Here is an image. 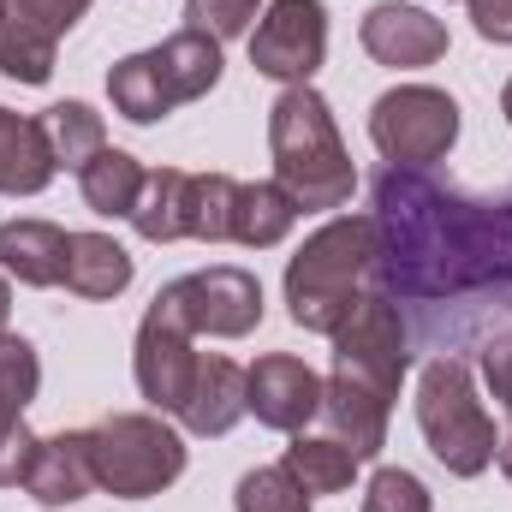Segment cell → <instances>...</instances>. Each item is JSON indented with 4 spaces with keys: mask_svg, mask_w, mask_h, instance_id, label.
Masks as SVG:
<instances>
[{
    "mask_svg": "<svg viewBox=\"0 0 512 512\" xmlns=\"http://www.w3.org/2000/svg\"><path fill=\"white\" fill-rule=\"evenodd\" d=\"M376 227L382 274L405 298L465 292L512 274V197L477 203L417 179L411 167H387L376 179Z\"/></svg>",
    "mask_w": 512,
    "mask_h": 512,
    "instance_id": "cell-1",
    "label": "cell"
},
{
    "mask_svg": "<svg viewBox=\"0 0 512 512\" xmlns=\"http://www.w3.org/2000/svg\"><path fill=\"white\" fill-rule=\"evenodd\" d=\"M376 274H382L376 215H334L286 262V310L304 334H334L346 322V310L370 292Z\"/></svg>",
    "mask_w": 512,
    "mask_h": 512,
    "instance_id": "cell-2",
    "label": "cell"
},
{
    "mask_svg": "<svg viewBox=\"0 0 512 512\" xmlns=\"http://www.w3.org/2000/svg\"><path fill=\"white\" fill-rule=\"evenodd\" d=\"M268 149H274V185L298 203V215H322V209L352 203L358 167L340 143L334 108L310 84L280 90V102L268 108Z\"/></svg>",
    "mask_w": 512,
    "mask_h": 512,
    "instance_id": "cell-3",
    "label": "cell"
},
{
    "mask_svg": "<svg viewBox=\"0 0 512 512\" xmlns=\"http://www.w3.org/2000/svg\"><path fill=\"white\" fill-rule=\"evenodd\" d=\"M417 429L429 441V453L453 471V477H483L495 465V417L483 411L477 387H471V364L441 352L423 364L417 382Z\"/></svg>",
    "mask_w": 512,
    "mask_h": 512,
    "instance_id": "cell-4",
    "label": "cell"
},
{
    "mask_svg": "<svg viewBox=\"0 0 512 512\" xmlns=\"http://www.w3.org/2000/svg\"><path fill=\"white\" fill-rule=\"evenodd\" d=\"M90 465H96V489L120 501H149L179 483L185 441L161 411H114L90 429Z\"/></svg>",
    "mask_w": 512,
    "mask_h": 512,
    "instance_id": "cell-5",
    "label": "cell"
},
{
    "mask_svg": "<svg viewBox=\"0 0 512 512\" xmlns=\"http://www.w3.org/2000/svg\"><path fill=\"white\" fill-rule=\"evenodd\" d=\"M233 197H239V179H227V173L155 167L143 179L131 227L149 245H173V239H209V245H221V239H233Z\"/></svg>",
    "mask_w": 512,
    "mask_h": 512,
    "instance_id": "cell-6",
    "label": "cell"
},
{
    "mask_svg": "<svg viewBox=\"0 0 512 512\" xmlns=\"http://www.w3.org/2000/svg\"><path fill=\"white\" fill-rule=\"evenodd\" d=\"M370 137L393 167H435L459 143V102L435 84H399L370 108Z\"/></svg>",
    "mask_w": 512,
    "mask_h": 512,
    "instance_id": "cell-7",
    "label": "cell"
},
{
    "mask_svg": "<svg viewBox=\"0 0 512 512\" xmlns=\"http://www.w3.org/2000/svg\"><path fill=\"white\" fill-rule=\"evenodd\" d=\"M328 340H334V370L382 387L387 399L399 393L405 370H411V334H405V316L387 292H364Z\"/></svg>",
    "mask_w": 512,
    "mask_h": 512,
    "instance_id": "cell-8",
    "label": "cell"
},
{
    "mask_svg": "<svg viewBox=\"0 0 512 512\" xmlns=\"http://www.w3.org/2000/svg\"><path fill=\"white\" fill-rule=\"evenodd\" d=\"M161 292L173 298V310L185 316V328L191 334H209V340H245V334H256V322H262V286H256L251 268H233V262L179 274Z\"/></svg>",
    "mask_w": 512,
    "mask_h": 512,
    "instance_id": "cell-9",
    "label": "cell"
},
{
    "mask_svg": "<svg viewBox=\"0 0 512 512\" xmlns=\"http://www.w3.org/2000/svg\"><path fill=\"white\" fill-rule=\"evenodd\" d=\"M191 328H185V316L173 310V298L167 292H155V304L143 310V322H137V352H131V370H137V393L155 405V411H173L179 417V405H185V393H191V376H197V358L203 352H191Z\"/></svg>",
    "mask_w": 512,
    "mask_h": 512,
    "instance_id": "cell-10",
    "label": "cell"
},
{
    "mask_svg": "<svg viewBox=\"0 0 512 512\" xmlns=\"http://www.w3.org/2000/svg\"><path fill=\"white\" fill-rule=\"evenodd\" d=\"M328 60V6L322 0H274L251 30V66L274 84H310Z\"/></svg>",
    "mask_w": 512,
    "mask_h": 512,
    "instance_id": "cell-11",
    "label": "cell"
},
{
    "mask_svg": "<svg viewBox=\"0 0 512 512\" xmlns=\"http://www.w3.org/2000/svg\"><path fill=\"white\" fill-rule=\"evenodd\" d=\"M42 387V358L24 334L0 328V489H18L36 453V435L24 429V411Z\"/></svg>",
    "mask_w": 512,
    "mask_h": 512,
    "instance_id": "cell-12",
    "label": "cell"
},
{
    "mask_svg": "<svg viewBox=\"0 0 512 512\" xmlns=\"http://www.w3.org/2000/svg\"><path fill=\"white\" fill-rule=\"evenodd\" d=\"M245 411L280 435H298L310 417H322V376L292 352H268L245 370Z\"/></svg>",
    "mask_w": 512,
    "mask_h": 512,
    "instance_id": "cell-13",
    "label": "cell"
},
{
    "mask_svg": "<svg viewBox=\"0 0 512 512\" xmlns=\"http://www.w3.org/2000/svg\"><path fill=\"white\" fill-rule=\"evenodd\" d=\"M358 42L370 48V60L411 72V66H429V60H441V54H447V24H441V18H429L423 6L382 0V6H370V12H364Z\"/></svg>",
    "mask_w": 512,
    "mask_h": 512,
    "instance_id": "cell-14",
    "label": "cell"
},
{
    "mask_svg": "<svg viewBox=\"0 0 512 512\" xmlns=\"http://www.w3.org/2000/svg\"><path fill=\"white\" fill-rule=\"evenodd\" d=\"M387 411H393V399H387L382 387L358 382V376H346V370H334V376L322 382V417H328V435L346 441L358 459H376V453L387 447Z\"/></svg>",
    "mask_w": 512,
    "mask_h": 512,
    "instance_id": "cell-15",
    "label": "cell"
},
{
    "mask_svg": "<svg viewBox=\"0 0 512 512\" xmlns=\"http://www.w3.org/2000/svg\"><path fill=\"white\" fill-rule=\"evenodd\" d=\"M24 489L42 507H72L96 489V465H90V429H60V435H36Z\"/></svg>",
    "mask_w": 512,
    "mask_h": 512,
    "instance_id": "cell-16",
    "label": "cell"
},
{
    "mask_svg": "<svg viewBox=\"0 0 512 512\" xmlns=\"http://www.w3.org/2000/svg\"><path fill=\"white\" fill-rule=\"evenodd\" d=\"M245 417V370L221 352L197 358V376H191V393L179 405V423L191 435H227L233 423Z\"/></svg>",
    "mask_w": 512,
    "mask_h": 512,
    "instance_id": "cell-17",
    "label": "cell"
},
{
    "mask_svg": "<svg viewBox=\"0 0 512 512\" xmlns=\"http://www.w3.org/2000/svg\"><path fill=\"white\" fill-rule=\"evenodd\" d=\"M72 233L54 221H6L0 227V268L24 286H66Z\"/></svg>",
    "mask_w": 512,
    "mask_h": 512,
    "instance_id": "cell-18",
    "label": "cell"
},
{
    "mask_svg": "<svg viewBox=\"0 0 512 512\" xmlns=\"http://www.w3.org/2000/svg\"><path fill=\"white\" fill-rule=\"evenodd\" d=\"M108 96H114V114H126L131 126H155L179 108V90L167 78V60L161 48H143V54H126L114 72H108Z\"/></svg>",
    "mask_w": 512,
    "mask_h": 512,
    "instance_id": "cell-19",
    "label": "cell"
},
{
    "mask_svg": "<svg viewBox=\"0 0 512 512\" xmlns=\"http://www.w3.org/2000/svg\"><path fill=\"white\" fill-rule=\"evenodd\" d=\"M54 149L42 120H24L12 108H0V197H36L54 179Z\"/></svg>",
    "mask_w": 512,
    "mask_h": 512,
    "instance_id": "cell-20",
    "label": "cell"
},
{
    "mask_svg": "<svg viewBox=\"0 0 512 512\" xmlns=\"http://www.w3.org/2000/svg\"><path fill=\"white\" fill-rule=\"evenodd\" d=\"M66 286H72L78 298H120L131 286V251L114 233H72Z\"/></svg>",
    "mask_w": 512,
    "mask_h": 512,
    "instance_id": "cell-21",
    "label": "cell"
},
{
    "mask_svg": "<svg viewBox=\"0 0 512 512\" xmlns=\"http://www.w3.org/2000/svg\"><path fill=\"white\" fill-rule=\"evenodd\" d=\"M280 465L304 483V495H340V489H352V477H358L364 459H358L346 441H334V435H304V429H298Z\"/></svg>",
    "mask_w": 512,
    "mask_h": 512,
    "instance_id": "cell-22",
    "label": "cell"
},
{
    "mask_svg": "<svg viewBox=\"0 0 512 512\" xmlns=\"http://www.w3.org/2000/svg\"><path fill=\"white\" fill-rule=\"evenodd\" d=\"M143 161L126 155V149H102L84 173H78V191H84V203L96 209V215H108V221H131V209H137V197H143Z\"/></svg>",
    "mask_w": 512,
    "mask_h": 512,
    "instance_id": "cell-23",
    "label": "cell"
},
{
    "mask_svg": "<svg viewBox=\"0 0 512 512\" xmlns=\"http://www.w3.org/2000/svg\"><path fill=\"white\" fill-rule=\"evenodd\" d=\"M298 221V203L274 185V179H256V185H239L233 197V245H251V251H268L292 233Z\"/></svg>",
    "mask_w": 512,
    "mask_h": 512,
    "instance_id": "cell-24",
    "label": "cell"
},
{
    "mask_svg": "<svg viewBox=\"0 0 512 512\" xmlns=\"http://www.w3.org/2000/svg\"><path fill=\"white\" fill-rule=\"evenodd\" d=\"M42 131H48L54 167H72V173H84V167L108 149V137H102V114H96L90 102H54V108L42 114Z\"/></svg>",
    "mask_w": 512,
    "mask_h": 512,
    "instance_id": "cell-25",
    "label": "cell"
},
{
    "mask_svg": "<svg viewBox=\"0 0 512 512\" xmlns=\"http://www.w3.org/2000/svg\"><path fill=\"white\" fill-rule=\"evenodd\" d=\"M54 54H60V36L24 24L18 12H0V72L12 84H48L54 78Z\"/></svg>",
    "mask_w": 512,
    "mask_h": 512,
    "instance_id": "cell-26",
    "label": "cell"
},
{
    "mask_svg": "<svg viewBox=\"0 0 512 512\" xmlns=\"http://www.w3.org/2000/svg\"><path fill=\"white\" fill-rule=\"evenodd\" d=\"M316 495H304V483L286 471V465H256L239 477V495L233 507L239 512H310Z\"/></svg>",
    "mask_w": 512,
    "mask_h": 512,
    "instance_id": "cell-27",
    "label": "cell"
},
{
    "mask_svg": "<svg viewBox=\"0 0 512 512\" xmlns=\"http://www.w3.org/2000/svg\"><path fill=\"white\" fill-rule=\"evenodd\" d=\"M256 6L262 0H185V30H203L215 42H233V36L251 30Z\"/></svg>",
    "mask_w": 512,
    "mask_h": 512,
    "instance_id": "cell-28",
    "label": "cell"
},
{
    "mask_svg": "<svg viewBox=\"0 0 512 512\" xmlns=\"http://www.w3.org/2000/svg\"><path fill=\"white\" fill-rule=\"evenodd\" d=\"M364 512H429V489H423V477L382 465L364 489Z\"/></svg>",
    "mask_w": 512,
    "mask_h": 512,
    "instance_id": "cell-29",
    "label": "cell"
},
{
    "mask_svg": "<svg viewBox=\"0 0 512 512\" xmlns=\"http://www.w3.org/2000/svg\"><path fill=\"white\" fill-rule=\"evenodd\" d=\"M6 12H18L24 24H36V30H48V36H66V30L90 12V0H6Z\"/></svg>",
    "mask_w": 512,
    "mask_h": 512,
    "instance_id": "cell-30",
    "label": "cell"
},
{
    "mask_svg": "<svg viewBox=\"0 0 512 512\" xmlns=\"http://www.w3.org/2000/svg\"><path fill=\"white\" fill-rule=\"evenodd\" d=\"M483 382H489V393L501 399V411L512 423V340H489L483 346Z\"/></svg>",
    "mask_w": 512,
    "mask_h": 512,
    "instance_id": "cell-31",
    "label": "cell"
},
{
    "mask_svg": "<svg viewBox=\"0 0 512 512\" xmlns=\"http://www.w3.org/2000/svg\"><path fill=\"white\" fill-rule=\"evenodd\" d=\"M471 24L483 42H512V0H471Z\"/></svg>",
    "mask_w": 512,
    "mask_h": 512,
    "instance_id": "cell-32",
    "label": "cell"
},
{
    "mask_svg": "<svg viewBox=\"0 0 512 512\" xmlns=\"http://www.w3.org/2000/svg\"><path fill=\"white\" fill-rule=\"evenodd\" d=\"M495 465H501V477L512 483V423H507V435L495 441Z\"/></svg>",
    "mask_w": 512,
    "mask_h": 512,
    "instance_id": "cell-33",
    "label": "cell"
},
{
    "mask_svg": "<svg viewBox=\"0 0 512 512\" xmlns=\"http://www.w3.org/2000/svg\"><path fill=\"white\" fill-rule=\"evenodd\" d=\"M6 316H12V286H6V274H0V328H6Z\"/></svg>",
    "mask_w": 512,
    "mask_h": 512,
    "instance_id": "cell-34",
    "label": "cell"
},
{
    "mask_svg": "<svg viewBox=\"0 0 512 512\" xmlns=\"http://www.w3.org/2000/svg\"><path fill=\"white\" fill-rule=\"evenodd\" d=\"M501 114H507V126H512V84L501 90Z\"/></svg>",
    "mask_w": 512,
    "mask_h": 512,
    "instance_id": "cell-35",
    "label": "cell"
},
{
    "mask_svg": "<svg viewBox=\"0 0 512 512\" xmlns=\"http://www.w3.org/2000/svg\"><path fill=\"white\" fill-rule=\"evenodd\" d=\"M0 12H6V0H0Z\"/></svg>",
    "mask_w": 512,
    "mask_h": 512,
    "instance_id": "cell-36",
    "label": "cell"
},
{
    "mask_svg": "<svg viewBox=\"0 0 512 512\" xmlns=\"http://www.w3.org/2000/svg\"><path fill=\"white\" fill-rule=\"evenodd\" d=\"M48 512H60V507H48Z\"/></svg>",
    "mask_w": 512,
    "mask_h": 512,
    "instance_id": "cell-37",
    "label": "cell"
}]
</instances>
